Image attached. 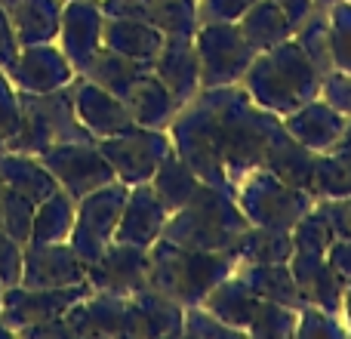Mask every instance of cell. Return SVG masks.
<instances>
[{"label": "cell", "instance_id": "6da1fadb", "mask_svg": "<svg viewBox=\"0 0 351 339\" xmlns=\"http://www.w3.org/2000/svg\"><path fill=\"white\" fill-rule=\"evenodd\" d=\"M200 96L216 115L225 170H228V179L237 185L247 173L265 164L268 145L280 133V117L259 108L241 84L200 90Z\"/></svg>", "mask_w": 351, "mask_h": 339}, {"label": "cell", "instance_id": "7a4b0ae2", "mask_svg": "<svg viewBox=\"0 0 351 339\" xmlns=\"http://www.w3.org/2000/svg\"><path fill=\"white\" fill-rule=\"evenodd\" d=\"M321 80L324 74L290 37V40L278 43L265 53H256L241 86L259 108L287 117L290 111L302 108L305 102L321 96Z\"/></svg>", "mask_w": 351, "mask_h": 339}, {"label": "cell", "instance_id": "3957f363", "mask_svg": "<svg viewBox=\"0 0 351 339\" xmlns=\"http://www.w3.org/2000/svg\"><path fill=\"white\" fill-rule=\"evenodd\" d=\"M237 262L228 250H191L158 237L148 247V287L176 299L179 305H200L219 287Z\"/></svg>", "mask_w": 351, "mask_h": 339}, {"label": "cell", "instance_id": "277c9868", "mask_svg": "<svg viewBox=\"0 0 351 339\" xmlns=\"http://www.w3.org/2000/svg\"><path fill=\"white\" fill-rule=\"evenodd\" d=\"M247 229L250 219L237 207L234 191L204 182L185 207L170 213L160 237L191 250H231Z\"/></svg>", "mask_w": 351, "mask_h": 339}, {"label": "cell", "instance_id": "5b68a950", "mask_svg": "<svg viewBox=\"0 0 351 339\" xmlns=\"http://www.w3.org/2000/svg\"><path fill=\"white\" fill-rule=\"evenodd\" d=\"M19 102H22V127L10 142L12 152L43 154L62 142L93 139L90 130L77 121L71 84L53 93H19Z\"/></svg>", "mask_w": 351, "mask_h": 339}, {"label": "cell", "instance_id": "8992f818", "mask_svg": "<svg viewBox=\"0 0 351 339\" xmlns=\"http://www.w3.org/2000/svg\"><path fill=\"white\" fill-rule=\"evenodd\" d=\"M167 133H170L173 152L200 176V182L234 191V182L228 179V170H225L216 115L200 93L188 105H182Z\"/></svg>", "mask_w": 351, "mask_h": 339}, {"label": "cell", "instance_id": "52a82bcc", "mask_svg": "<svg viewBox=\"0 0 351 339\" xmlns=\"http://www.w3.org/2000/svg\"><path fill=\"white\" fill-rule=\"evenodd\" d=\"M234 200L250 219V225H265V229L280 231H293V225L317 204L315 194L287 185L265 167L253 170L237 182Z\"/></svg>", "mask_w": 351, "mask_h": 339}, {"label": "cell", "instance_id": "ba28073f", "mask_svg": "<svg viewBox=\"0 0 351 339\" xmlns=\"http://www.w3.org/2000/svg\"><path fill=\"white\" fill-rule=\"evenodd\" d=\"M194 47L200 59V90L234 86L253 65L256 49L243 40L237 22H206L194 31Z\"/></svg>", "mask_w": 351, "mask_h": 339}, {"label": "cell", "instance_id": "9c48e42d", "mask_svg": "<svg viewBox=\"0 0 351 339\" xmlns=\"http://www.w3.org/2000/svg\"><path fill=\"white\" fill-rule=\"evenodd\" d=\"M127 191H130V185L114 179L77 200V216H74V229H71L68 244L84 259V266H93L105 253V247L114 241Z\"/></svg>", "mask_w": 351, "mask_h": 339}, {"label": "cell", "instance_id": "30bf717a", "mask_svg": "<svg viewBox=\"0 0 351 339\" xmlns=\"http://www.w3.org/2000/svg\"><path fill=\"white\" fill-rule=\"evenodd\" d=\"M96 142L102 148V154L108 158L117 182H123V185L152 182L160 161L173 152L170 133L167 130H148V127H130L123 133L105 136V139H96Z\"/></svg>", "mask_w": 351, "mask_h": 339}, {"label": "cell", "instance_id": "8fae6325", "mask_svg": "<svg viewBox=\"0 0 351 339\" xmlns=\"http://www.w3.org/2000/svg\"><path fill=\"white\" fill-rule=\"evenodd\" d=\"M43 161V167L53 173V179L59 182V188H65L74 200L86 198L90 191L114 182V170H111L108 158L102 154L96 139L86 142H62V145L47 148L43 154H37Z\"/></svg>", "mask_w": 351, "mask_h": 339}, {"label": "cell", "instance_id": "7c38bea8", "mask_svg": "<svg viewBox=\"0 0 351 339\" xmlns=\"http://www.w3.org/2000/svg\"><path fill=\"white\" fill-rule=\"evenodd\" d=\"M93 287L86 284H71V287H25L12 284L3 290V303H0V321L22 336V330L37 327L62 318L77 299H84Z\"/></svg>", "mask_w": 351, "mask_h": 339}, {"label": "cell", "instance_id": "4fadbf2b", "mask_svg": "<svg viewBox=\"0 0 351 339\" xmlns=\"http://www.w3.org/2000/svg\"><path fill=\"white\" fill-rule=\"evenodd\" d=\"M86 284L99 293L133 296L148 287V250L136 244L111 241L93 266H86Z\"/></svg>", "mask_w": 351, "mask_h": 339}, {"label": "cell", "instance_id": "5bb4252c", "mask_svg": "<svg viewBox=\"0 0 351 339\" xmlns=\"http://www.w3.org/2000/svg\"><path fill=\"white\" fill-rule=\"evenodd\" d=\"M6 78L12 80L19 93H53L68 86L77 71L68 62V56L62 53L59 43H31L22 47L10 68H6Z\"/></svg>", "mask_w": 351, "mask_h": 339}, {"label": "cell", "instance_id": "9a60e30c", "mask_svg": "<svg viewBox=\"0 0 351 339\" xmlns=\"http://www.w3.org/2000/svg\"><path fill=\"white\" fill-rule=\"evenodd\" d=\"M102 31H105V6L102 0H65L62 6V22L56 43L74 71H84L90 59L102 49Z\"/></svg>", "mask_w": 351, "mask_h": 339}, {"label": "cell", "instance_id": "2e32d148", "mask_svg": "<svg viewBox=\"0 0 351 339\" xmlns=\"http://www.w3.org/2000/svg\"><path fill=\"white\" fill-rule=\"evenodd\" d=\"M86 281V266L68 241L59 244H25L22 278L25 287H71Z\"/></svg>", "mask_w": 351, "mask_h": 339}, {"label": "cell", "instance_id": "e0dca14e", "mask_svg": "<svg viewBox=\"0 0 351 339\" xmlns=\"http://www.w3.org/2000/svg\"><path fill=\"white\" fill-rule=\"evenodd\" d=\"M74 90V111H77V121L90 130L93 139H105V136H117L123 130L136 127L130 108L121 96L102 90L99 84H93L90 78L77 74L71 80Z\"/></svg>", "mask_w": 351, "mask_h": 339}, {"label": "cell", "instance_id": "ac0fdd59", "mask_svg": "<svg viewBox=\"0 0 351 339\" xmlns=\"http://www.w3.org/2000/svg\"><path fill=\"white\" fill-rule=\"evenodd\" d=\"M71 336H130V296L90 290L65 312Z\"/></svg>", "mask_w": 351, "mask_h": 339}, {"label": "cell", "instance_id": "d6986e66", "mask_svg": "<svg viewBox=\"0 0 351 339\" xmlns=\"http://www.w3.org/2000/svg\"><path fill=\"white\" fill-rule=\"evenodd\" d=\"M167 219H170V210L160 204V198L152 188V182L130 185L127 200H123V210H121V222H117V231H114V241L136 244V247L148 250L160 235H164Z\"/></svg>", "mask_w": 351, "mask_h": 339}, {"label": "cell", "instance_id": "ffe728a7", "mask_svg": "<svg viewBox=\"0 0 351 339\" xmlns=\"http://www.w3.org/2000/svg\"><path fill=\"white\" fill-rule=\"evenodd\" d=\"M346 121L348 117H342L336 108H330L321 96L305 102L302 108L290 111L287 117H280L287 133L317 154H327L339 145L342 133H346Z\"/></svg>", "mask_w": 351, "mask_h": 339}, {"label": "cell", "instance_id": "44dd1931", "mask_svg": "<svg viewBox=\"0 0 351 339\" xmlns=\"http://www.w3.org/2000/svg\"><path fill=\"white\" fill-rule=\"evenodd\" d=\"M152 71L167 84V90L179 102V108L191 102L200 93V59L194 37H167Z\"/></svg>", "mask_w": 351, "mask_h": 339}, {"label": "cell", "instance_id": "7402d4cb", "mask_svg": "<svg viewBox=\"0 0 351 339\" xmlns=\"http://www.w3.org/2000/svg\"><path fill=\"white\" fill-rule=\"evenodd\" d=\"M185 305L154 287L130 296V336H182Z\"/></svg>", "mask_w": 351, "mask_h": 339}, {"label": "cell", "instance_id": "603a6c76", "mask_svg": "<svg viewBox=\"0 0 351 339\" xmlns=\"http://www.w3.org/2000/svg\"><path fill=\"white\" fill-rule=\"evenodd\" d=\"M167 34L154 28L145 19L133 16H105V31H102V47L114 49L121 56H130L136 62H148L154 65L160 47H164Z\"/></svg>", "mask_w": 351, "mask_h": 339}, {"label": "cell", "instance_id": "cb8c5ba5", "mask_svg": "<svg viewBox=\"0 0 351 339\" xmlns=\"http://www.w3.org/2000/svg\"><path fill=\"white\" fill-rule=\"evenodd\" d=\"M265 170H271L280 182L299 188V191L315 194V170H317V152L305 148L302 142H296L280 124V133L271 139L265 152Z\"/></svg>", "mask_w": 351, "mask_h": 339}, {"label": "cell", "instance_id": "d4e9b609", "mask_svg": "<svg viewBox=\"0 0 351 339\" xmlns=\"http://www.w3.org/2000/svg\"><path fill=\"white\" fill-rule=\"evenodd\" d=\"M123 102H127L130 117H133L136 127L170 130L173 117L179 115V102H176L173 93L167 90V84L154 71L142 74L133 84V90L123 96Z\"/></svg>", "mask_w": 351, "mask_h": 339}, {"label": "cell", "instance_id": "484cf974", "mask_svg": "<svg viewBox=\"0 0 351 339\" xmlns=\"http://www.w3.org/2000/svg\"><path fill=\"white\" fill-rule=\"evenodd\" d=\"M0 179H3L6 188L25 194L31 204H40L53 191H59V182L53 179V173L43 167V161L37 154L12 152V148L0 152Z\"/></svg>", "mask_w": 351, "mask_h": 339}, {"label": "cell", "instance_id": "4316f807", "mask_svg": "<svg viewBox=\"0 0 351 339\" xmlns=\"http://www.w3.org/2000/svg\"><path fill=\"white\" fill-rule=\"evenodd\" d=\"M62 6H65V0H10L6 12L12 19L19 47L53 43L59 37Z\"/></svg>", "mask_w": 351, "mask_h": 339}, {"label": "cell", "instance_id": "83f0119b", "mask_svg": "<svg viewBox=\"0 0 351 339\" xmlns=\"http://www.w3.org/2000/svg\"><path fill=\"white\" fill-rule=\"evenodd\" d=\"M237 28H241L243 40H247L256 53H265V49L278 47V43L290 40V37L296 34L293 19L287 16L274 0H256V3L237 19Z\"/></svg>", "mask_w": 351, "mask_h": 339}, {"label": "cell", "instance_id": "f1b7e54d", "mask_svg": "<svg viewBox=\"0 0 351 339\" xmlns=\"http://www.w3.org/2000/svg\"><path fill=\"white\" fill-rule=\"evenodd\" d=\"M237 274L247 281V287L259 299H271V303H284L293 309H305L308 296L302 293L296 274H293L290 262H268V266H237Z\"/></svg>", "mask_w": 351, "mask_h": 339}, {"label": "cell", "instance_id": "f546056e", "mask_svg": "<svg viewBox=\"0 0 351 339\" xmlns=\"http://www.w3.org/2000/svg\"><path fill=\"white\" fill-rule=\"evenodd\" d=\"M259 303H262V299L250 290L247 281H243L241 274H237V268H234V272H231L222 284L213 287L210 296H206L200 305H204V309H210L216 318H222L225 324L237 327L243 336H247V327H250V321H253Z\"/></svg>", "mask_w": 351, "mask_h": 339}, {"label": "cell", "instance_id": "4dcf8cb0", "mask_svg": "<svg viewBox=\"0 0 351 339\" xmlns=\"http://www.w3.org/2000/svg\"><path fill=\"white\" fill-rule=\"evenodd\" d=\"M231 259L237 266H268V262H290L293 256V235L265 225H250L234 244H231Z\"/></svg>", "mask_w": 351, "mask_h": 339}, {"label": "cell", "instance_id": "1f68e13d", "mask_svg": "<svg viewBox=\"0 0 351 339\" xmlns=\"http://www.w3.org/2000/svg\"><path fill=\"white\" fill-rule=\"evenodd\" d=\"M145 71H152L148 62H136V59H130V56H121V53H114V49L102 47L80 74L90 78L93 84H99L102 90H108V93H114V96L123 99Z\"/></svg>", "mask_w": 351, "mask_h": 339}, {"label": "cell", "instance_id": "d6a6232c", "mask_svg": "<svg viewBox=\"0 0 351 339\" xmlns=\"http://www.w3.org/2000/svg\"><path fill=\"white\" fill-rule=\"evenodd\" d=\"M74 216H77V200L59 188L47 200H40L34 210V229H31L28 244H59L71 237Z\"/></svg>", "mask_w": 351, "mask_h": 339}, {"label": "cell", "instance_id": "836d02e7", "mask_svg": "<svg viewBox=\"0 0 351 339\" xmlns=\"http://www.w3.org/2000/svg\"><path fill=\"white\" fill-rule=\"evenodd\" d=\"M200 185H204V182H200V176L194 173V170L188 167L176 152L167 154V158L160 161L158 173L152 176V188L158 191L160 204H164L170 213H176L179 207H185L188 200L197 194Z\"/></svg>", "mask_w": 351, "mask_h": 339}, {"label": "cell", "instance_id": "e575fe53", "mask_svg": "<svg viewBox=\"0 0 351 339\" xmlns=\"http://www.w3.org/2000/svg\"><path fill=\"white\" fill-rule=\"evenodd\" d=\"M293 40L302 47V53L315 62V68L321 74L333 71V59H330V10L327 6H315V10L296 25Z\"/></svg>", "mask_w": 351, "mask_h": 339}, {"label": "cell", "instance_id": "d590c367", "mask_svg": "<svg viewBox=\"0 0 351 339\" xmlns=\"http://www.w3.org/2000/svg\"><path fill=\"white\" fill-rule=\"evenodd\" d=\"M142 19L167 37H194V31L200 28L197 0H152Z\"/></svg>", "mask_w": 351, "mask_h": 339}, {"label": "cell", "instance_id": "8d00e7d4", "mask_svg": "<svg viewBox=\"0 0 351 339\" xmlns=\"http://www.w3.org/2000/svg\"><path fill=\"white\" fill-rule=\"evenodd\" d=\"M315 198L317 200L351 198V154L348 152L333 148L327 154H317Z\"/></svg>", "mask_w": 351, "mask_h": 339}, {"label": "cell", "instance_id": "74e56055", "mask_svg": "<svg viewBox=\"0 0 351 339\" xmlns=\"http://www.w3.org/2000/svg\"><path fill=\"white\" fill-rule=\"evenodd\" d=\"M296 324H299V309L284 305V303H271V299H262L253 321H250V327H247V336L293 339L296 336Z\"/></svg>", "mask_w": 351, "mask_h": 339}, {"label": "cell", "instance_id": "f35d334b", "mask_svg": "<svg viewBox=\"0 0 351 339\" xmlns=\"http://www.w3.org/2000/svg\"><path fill=\"white\" fill-rule=\"evenodd\" d=\"M34 210L37 204H31L25 194L12 191L3 185V200H0V231L12 237L19 247L31 241V229H34Z\"/></svg>", "mask_w": 351, "mask_h": 339}, {"label": "cell", "instance_id": "ab89813d", "mask_svg": "<svg viewBox=\"0 0 351 339\" xmlns=\"http://www.w3.org/2000/svg\"><path fill=\"white\" fill-rule=\"evenodd\" d=\"M330 59L336 71L351 74V0L330 6Z\"/></svg>", "mask_w": 351, "mask_h": 339}, {"label": "cell", "instance_id": "60d3db41", "mask_svg": "<svg viewBox=\"0 0 351 339\" xmlns=\"http://www.w3.org/2000/svg\"><path fill=\"white\" fill-rule=\"evenodd\" d=\"M342 339L348 336V327L342 321V315L333 312H324L317 305H305L299 309V324H296V339Z\"/></svg>", "mask_w": 351, "mask_h": 339}, {"label": "cell", "instance_id": "b9f144b4", "mask_svg": "<svg viewBox=\"0 0 351 339\" xmlns=\"http://www.w3.org/2000/svg\"><path fill=\"white\" fill-rule=\"evenodd\" d=\"M182 336H194V339H234L243 336L237 327L225 324L222 318H216L210 309L204 305H188L185 309V324H182Z\"/></svg>", "mask_w": 351, "mask_h": 339}, {"label": "cell", "instance_id": "7bdbcfd3", "mask_svg": "<svg viewBox=\"0 0 351 339\" xmlns=\"http://www.w3.org/2000/svg\"><path fill=\"white\" fill-rule=\"evenodd\" d=\"M22 127V102H19V90L12 86V80L6 78V71L0 68V152L10 148V142L19 136Z\"/></svg>", "mask_w": 351, "mask_h": 339}, {"label": "cell", "instance_id": "ee69618b", "mask_svg": "<svg viewBox=\"0 0 351 339\" xmlns=\"http://www.w3.org/2000/svg\"><path fill=\"white\" fill-rule=\"evenodd\" d=\"M321 99L336 108L342 117H351V74L348 71H327L321 80Z\"/></svg>", "mask_w": 351, "mask_h": 339}, {"label": "cell", "instance_id": "f6af8a7d", "mask_svg": "<svg viewBox=\"0 0 351 339\" xmlns=\"http://www.w3.org/2000/svg\"><path fill=\"white\" fill-rule=\"evenodd\" d=\"M256 0H197V19L206 22H237Z\"/></svg>", "mask_w": 351, "mask_h": 339}, {"label": "cell", "instance_id": "bcb514c9", "mask_svg": "<svg viewBox=\"0 0 351 339\" xmlns=\"http://www.w3.org/2000/svg\"><path fill=\"white\" fill-rule=\"evenodd\" d=\"M22 278V247L6 231H0V284L12 287Z\"/></svg>", "mask_w": 351, "mask_h": 339}, {"label": "cell", "instance_id": "7dc6e473", "mask_svg": "<svg viewBox=\"0 0 351 339\" xmlns=\"http://www.w3.org/2000/svg\"><path fill=\"white\" fill-rule=\"evenodd\" d=\"M324 213L330 219L333 237H351V198H336V200H321Z\"/></svg>", "mask_w": 351, "mask_h": 339}, {"label": "cell", "instance_id": "c3c4849f", "mask_svg": "<svg viewBox=\"0 0 351 339\" xmlns=\"http://www.w3.org/2000/svg\"><path fill=\"white\" fill-rule=\"evenodd\" d=\"M19 37H16V28H12V19L6 12V6H0V68H10L19 56Z\"/></svg>", "mask_w": 351, "mask_h": 339}, {"label": "cell", "instance_id": "681fc988", "mask_svg": "<svg viewBox=\"0 0 351 339\" xmlns=\"http://www.w3.org/2000/svg\"><path fill=\"white\" fill-rule=\"evenodd\" d=\"M327 262L346 284H351V237H333L327 250Z\"/></svg>", "mask_w": 351, "mask_h": 339}, {"label": "cell", "instance_id": "f907efd6", "mask_svg": "<svg viewBox=\"0 0 351 339\" xmlns=\"http://www.w3.org/2000/svg\"><path fill=\"white\" fill-rule=\"evenodd\" d=\"M148 3L152 0H102L105 16H133V19L145 16Z\"/></svg>", "mask_w": 351, "mask_h": 339}, {"label": "cell", "instance_id": "816d5d0a", "mask_svg": "<svg viewBox=\"0 0 351 339\" xmlns=\"http://www.w3.org/2000/svg\"><path fill=\"white\" fill-rule=\"evenodd\" d=\"M274 3H278L280 10H284L287 16L293 19V25H299V22H302V19L317 6L315 0H274Z\"/></svg>", "mask_w": 351, "mask_h": 339}, {"label": "cell", "instance_id": "f5cc1de1", "mask_svg": "<svg viewBox=\"0 0 351 339\" xmlns=\"http://www.w3.org/2000/svg\"><path fill=\"white\" fill-rule=\"evenodd\" d=\"M342 321H346V327H348V334H351V284H348V290H346V303H342Z\"/></svg>", "mask_w": 351, "mask_h": 339}, {"label": "cell", "instance_id": "db71d44e", "mask_svg": "<svg viewBox=\"0 0 351 339\" xmlns=\"http://www.w3.org/2000/svg\"><path fill=\"white\" fill-rule=\"evenodd\" d=\"M336 148H342V152L351 154V117L346 121V133H342V139H339V145H336Z\"/></svg>", "mask_w": 351, "mask_h": 339}, {"label": "cell", "instance_id": "11a10c76", "mask_svg": "<svg viewBox=\"0 0 351 339\" xmlns=\"http://www.w3.org/2000/svg\"><path fill=\"white\" fill-rule=\"evenodd\" d=\"M315 3H317V6H327V10H330V6H333L336 0H315Z\"/></svg>", "mask_w": 351, "mask_h": 339}, {"label": "cell", "instance_id": "9f6ffc18", "mask_svg": "<svg viewBox=\"0 0 351 339\" xmlns=\"http://www.w3.org/2000/svg\"><path fill=\"white\" fill-rule=\"evenodd\" d=\"M0 200H3V179H0Z\"/></svg>", "mask_w": 351, "mask_h": 339}, {"label": "cell", "instance_id": "6f0895ef", "mask_svg": "<svg viewBox=\"0 0 351 339\" xmlns=\"http://www.w3.org/2000/svg\"><path fill=\"white\" fill-rule=\"evenodd\" d=\"M3 290H6V287H3V284H0V303H3Z\"/></svg>", "mask_w": 351, "mask_h": 339}]
</instances>
